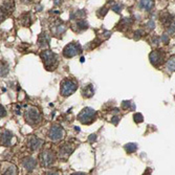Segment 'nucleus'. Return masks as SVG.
Here are the masks:
<instances>
[{
    "label": "nucleus",
    "mask_w": 175,
    "mask_h": 175,
    "mask_svg": "<svg viewBox=\"0 0 175 175\" xmlns=\"http://www.w3.org/2000/svg\"><path fill=\"white\" fill-rule=\"evenodd\" d=\"M40 56H41L42 60H43L45 67L48 70H54V68H56L58 62H57V57L54 53L50 52V50H44V52L41 53Z\"/></svg>",
    "instance_id": "f257e3e1"
},
{
    "label": "nucleus",
    "mask_w": 175,
    "mask_h": 175,
    "mask_svg": "<svg viewBox=\"0 0 175 175\" xmlns=\"http://www.w3.org/2000/svg\"><path fill=\"white\" fill-rule=\"evenodd\" d=\"M77 88H78V84L76 81L72 79H65L61 83V95L63 97H68L72 95L77 90Z\"/></svg>",
    "instance_id": "f03ea898"
},
{
    "label": "nucleus",
    "mask_w": 175,
    "mask_h": 175,
    "mask_svg": "<svg viewBox=\"0 0 175 175\" xmlns=\"http://www.w3.org/2000/svg\"><path fill=\"white\" fill-rule=\"evenodd\" d=\"M95 116H97V112H95V109L86 107V108H84L80 113H79L78 119L82 124H86V125H88V124H91L93 121H95Z\"/></svg>",
    "instance_id": "7ed1b4c3"
},
{
    "label": "nucleus",
    "mask_w": 175,
    "mask_h": 175,
    "mask_svg": "<svg viewBox=\"0 0 175 175\" xmlns=\"http://www.w3.org/2000/svg\"><path fill=\"white\" fill-rule=\"evenodd\" d=\"M24 117L29 125H37L41 119V114L36 107H29V109L25 111Z\"/></svg>",
    "instance_id": "20e7f679"
},
{
    "label": "nucleus",
    "mask_w": 175,
    "mask_h": 175,
    "mask_svg": "<svg viewBox=\"0 0 175 175\" xmlns=\"http://www.w3.org/2000/svg\"><path fill=\"white\" fill-rule=\"evenodd\" d=\"M39 161H40V164H41L42 167H50V166H52L53 164L55 163L56 156H55L53 151L47 149V150H44L40 153Z\"/></svg>",
    "instance_id": "39448f33"
},
{
    "label": "nucleus",
    "mask_w": 175,
    "mask_h": 175,
    "mask_svg": "<svg viewBox=\"0 0 175 175\" xmlns=\"http://www.w3.org/2000/svg\"><path fill=\"white\" fill-rule=\"evenodd\" d=\"M64 134H65V132H64V129L61 126L53 125L52 127L50 128V130H48L47 135H48V137H50V140H54V142H58V140L63 138Z\"/></svg>",
    "instance_id": "423d86ee"
},
{
    "label": "nucleus",
    "mask_w": 175,
    "mask_h": 175,
    "mask_svg": "<svg viewBox=\"0 0 175 175\" xmlns=\"http://www.w3.org/2000/svg\"><path fill=\"white\" fill-rule=\"evenodd\" d=\"M81 46L79 43H76V42H71V43L67 44V45L64 47L63 50V56L66 57V58H72L76 55L80 54L81 53Z\"/></svg>",
    "instance_id": "0eeeda50"
},
{
    "label": "nucleus",
    "mask_w": 175,
    "mask_h": 175,
    "mask_svg": "<svg viewBox=\"0 0 175 175\" xmlns=\"http://www.w3.org/2000/svg\"><path fill=\"white\" fill-rule=\"evenodd\" d=\"M74 150V147L71 146L70 144L66 143V144H63L59 149V156L60 158L62 159H66Z\"/></svg>",
    "instance_id": "6e6552de"
},
{
    "label": "nucleus",
    "mask_w": 175,
    "mask_h": 175,
    "mask_svg": "<svg viewBox=\"0 0 175 175\" xmlns=\"http://www.w3.org/2000/svg\"><path fill=\"white\" fill-rule=\"evenodd\" d=\"M43 145V140L39 137L36 136H31L27 140V147L31 149L32 151H37L41 148V146Z\"/></svg>",
    "instance_id": "1a4fd4ad"
},
{
    "label": "nucleus",
    "mask_w": 175,
    "mask_h": 175,
    "mask_svg": "<svg viewBox=\"0 0 175 175\" xmlns=\"http://www.w3.org/2000/svg\"><path fill=\"white\" fill-rule=\"evenodd\" d=\"M14 1H3L1 5V21L4 20L6 15L11 14L14 11Z\"/></svg>",
    "instance_id": "9d476101"
},
{
    "label": "nucleus",
    "mask_w": 175,
    "mask_h": 175,
    "mask_svg": "<svg viewBox=\"0 0 175 175\" xmlns=\"http://www.w3.org/2000/svg\"><path fill=\"white\" fill-rule=\"evenodd\" d=\"M21 164H22V166L24 167L25 170H27L29 172H32L36 168V166H37V161H36L34 157L27 156L22 159Z\"/></svg>",
    "instance_id": "9b49d317"
},
{
    "label": "nucleus",
    "mask_w": 175,
    "mask_h": 175,
    "mask_svg": "<svg viewBox=\"0 0 175 175\" xmlns=\"http://www.w3.org/2000/svg\"><path fill=\"white\" fill-rule=\"evenodd\" d=\"M150 58V61L151 63L153 64L154 66H158L159 64L163 63V60H164V55L161 54V50H154L150 54L149 56Z\"/></svg>",
    "instance_id": "f8f14e48"
},
{
    "label": "nucleus",
    "mask_w": 175,
    "mask_h": 175,
    "mask_svg": "<svg viewBox=\"0 0 175 175\" xmlns=\"http://www.w3.org/2000/svg\"><path fill=\"white\" fill-rule=\"evenodd\" d=\"M12 138L13 134L8 130H3L1 132V145H3V146H11Z\"/></svg>",
    "instance_id": "ddd939ff"
},
{
    "label": "nucleus",
    "mask_w": 175,
    "mask_h": 175,
    "mask_svg": "<svg viewBox=\"0 0 175 175\" xmlns=\"http://www.w3.org/2000/svg\"><path fill=\"white\" fill-rule=\"evenodd\" d=\"M93 93H95V90H93V87L91 84L89 85H85L84 87L82 88V95H84V97L86 98H90L93 95Z\"/></svg>",
    "instance_id": "4468645a"
},
{
    "label": "nucleus",
    "mask_w": 175,
    "mask_h": 175,
    "mask_svg": "<svg viewBox=\"0 0 175 175\" xmlns=\"http://www.w3.org/2000/svg\"><path fill=\"white\" fill-rule=\"evenodd\" d=\"M48 42H50V37H48L46 34H44V35H41L39 37V39H38V44H39V46H41V47L47 46L48 45Z\"/></svg>",
    "instance_id": "2eb2a0df"
},
{
    "label": "nucleus",
    "mask_w": 175,
    "mask_h": 175,
    "mask_svg": "<svg viewBox=\"0 0 175 175\" xmlns=\"http://www.w3.org/2000/svg\"><path fill=\"white\" fill-rule=\"evenodd\" d=\"M166 67L170 71H175V56L171 57V58L168 60L167 64H166Z\"/></svg>",
    "instance_id": "dca6fc26"
},
{
    "label": "nucleus",
    "mask_w": 175,
    "mask_h": 175,
    "mask_svg": "<svg viewBox=\"0 0 175 175\" xmlns=\"http://www.w3.org/2000/svg\"><path fill=\"white\" fill-rule=\"evenodd\" d=\"M136 149H137V145L133 144V143H129V144L125 145L126 152L129 153V154H131V153H133L134 151H136Z\"/></svg>",
    "instance_id": "f3484780"
},
{
    "label": "nucleus",
    "mask_w": 175,
    "mask_h": 175,
    "mask_svg": "<svg viewBox=\"0 0 175 175\" xmlns=\"http://www.w3.org/2000/svg\"><path fill=\"white\" fill-rule=\"evenodd\" d=\"M65 31H66L65 25L61 24V23L58 24V25H56V26L54 27V33H55V35H57V36H60L61 34H63Z\"/></svg>",
    "instance_id": "a211bd4d"
},
{
    "label": "nucleus",
    "mask_w": 175,
    "mask_h": 175,
    "mask_svg": "<svg viewBox=\"0 0 175 175\" xmlns=\"http://www.w3.org/2000/svg\"><path fill=\"white\" fill-rule=\"evenodd\" d=\"M140 6L146 11H150L153 8V1H140Z\"/></svg>",
    "instance_id": "6ab92c4d"
},
{
    "label": "nucleus",
    "mask_w": 175,
    "mask_h": 175,
    "mask_svg": "<svg viewBox=\"0 0 175 175\" xmlns=\"http://www.w3.org/2000/svg\"><path fill=\"white\" fill-rule=\"evenodd\" d=\"M2 175H17V168L14 165H10Z\"/></svg>",
    "instance_id": "aec40b11"
},
{
    "label": "nucleus",
    "mask_w": 175,
    "mask_h": 175,
    "mask_svg": "<svg viewBox=\"0 0 175 175\" xmlns=\"http://www.w3.org/2000/svg\"><path fill=\"white\" fill-rule=\"evenodd\" d=\"M21 23H22L24 26H29L31 25V17H29V14H24L21 16Z\"/></svg>",
    "instance_id": "412c9836"
},
{
    "label": "nucleus",
    "mask_w": 175,
    "mask_h": 175,
    "mask_svg": "<svg viewBox=\"0 0 175 175\" xmlns=\"http://www.w3.org/2000/svg\"><path fill=\"white\" fill-rule=\"evenodd\" d=\"M77 26H78L79 29L83 31V29H86L87 27H88V23H87V21L84 20V19H80V20L77 22Z\"/></svg>",
    "instance_id": "4be33fe9"
},
{
    "label": "nucleus",
    "mask_w": 175,
    "mask_h": 175,
    "mask_svg": "<svg viewBox=\"0 0 175 175\" xmlns=\"http://www.w3.org/2000/svg\"><path fill=\"white\" fill-rule=\"evenodd\" d=\"M8 72V65L4 61H1V77L6 76Z\"/></svg>",
    "instance_id": "5701e85b"
},
{
    "label": "nucleus",
    "mask_w": 175,
    "mask_h": 175,
    "mask_svg": "<svg viewBox=\"0 0 175 175\" xmlns=\"http://www.w3.org/2000/svg\"><path fill=\"white\" fill-rule=\"evenodd\" d=\"M134 121H135L136 123H140V122H143V116L140 113H135L134 114Z\"/></svg>",
    "instance_id": "b1692460"
},
{
    "label": "nucleus",
    "mask_w": 175,
    "mask_h": 175,
    "mask_svg": "<svg viewBox=\"0 0 175 175\" xmlns=\"http://www.w3.org/2000/svg\"><path fill=\"white\" fill-rule=\"evenodd\" d=\"M112 10H113L116 13H119V12H121V10H122V5H119V3L114 4V5L112 6Z\"/></svg>",
    "instance_id": "393cba45"
},
{
    "label": "nucleus",
    "mask_w": 175,
    "mask_h": 175,
    "mask_svg": "<svg viewBox=\"0 0 175 175\" xmlns=\"http://www.w3.org/2000/svg\"><path fill=\"white\" fill-rule=\"evenodd\" d=\"M131 102H130V101H124L123 102V104H122V105H123V108H124V109H127V108H129L130 107V105H131Z\"/></svg>",
    "instance_id": "a878e982"
},
{
    "label": "nucleus",
    "mask_w": 175,
    "mask_h": 175,
    "mask_svg": "<svg viewBox=\"0 0 175 175\" xmlns=\"http://www.w3.org/2000/svg\"><path fill=\"white\" fill-rule=\"evenodd\" d=\"M0 109H1V112H0V116L3 117L6 116V111H5V108L3 107V106L1 105V107H0Z\"/></svg>",
    "instance_id": "bb28decb"
},
{
    "label": "nucleus",
    "mask_w": 175,
    "mask_h": 175,
    "mask_svg": "<svg viewBox=\"0 0 175 175\" xmlns=\"http://www.w3.org/2000/svg\"><path fill=\"white\" fill-rule=\"evenodd\" d=\"M111 122H112V123L114 124V125H116V124H117V122H119V117H117V116H114V117H112Z\"/></svg>",
    "instance_id": "cd10ccee"
},
{
    "label": "nucleus",
    "mask_w": 175,
    "mask_h": 175,
    "mask_svg": "<svg viewBox=\"0 0 175 175\" xmlns=\"http://www.w3.org/2000/svg\"><path fill=\"white\" fill-rule=\"evenodd\" d=\"M46 175H60L57 171H50V172H47Z\"/></svg>",
    "instance_id": "c85d7f7f"
},
{
    "label": "nucleus",
    "mask_w": 175,
    "mask_h": 175,
    "mask_svg": "<svg viewBox=\"0 0 175 175\" xmlns=\"http://www.w3.org/2000/svg\"><path fill=\"white\" fill-rule=\"evenodd\" d=\"M95 136H97V135H95V134H91L90 137H89V140H90V142H91V140H95V138H97V137H95Z\"/></svg>",
    "instance_id": "c756f323"
},
{
    "label": "nucleus",
    "mask_w": 175,
    "mask_h": 175,
    "mask_svg": "<svg viewBox=\"0 0 175 175\" xmlns=\"http://www.w3.org/2000/svg\"><path fill=\"white\" fill-rule=\"evenodd\" d=\"M71 175H86V174L83 173V172H76V173H72Z\"/></svg>",
    "instance_id": "7c9ffc66"
},
{
    "label": "nucleus",
    "mask_w": 175,
    "mask_h": 175,
    "mask_svg": "<svg viewBox=\"0 0 175 175\" xmlns=\"http://www.w3.org/2000/svg\"><path fill=\"white\" fill-rule=\"evenodd\" d=\"M61 3V1H55V4H60Z\"/></svg>",
    "instance_id": "2f4dec72"
}]
</instances>
